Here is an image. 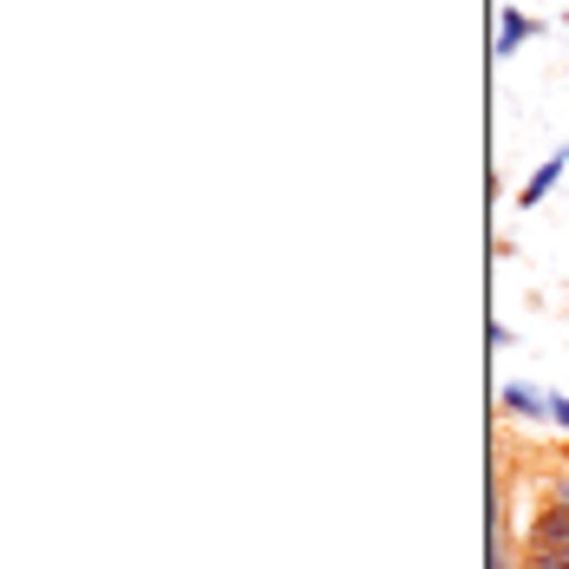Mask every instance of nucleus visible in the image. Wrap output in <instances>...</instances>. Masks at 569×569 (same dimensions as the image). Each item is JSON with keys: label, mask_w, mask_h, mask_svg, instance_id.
Segmentation results:
<instances>
[{"label": "nucleus", "mask_w": 569, "mask_h": 569, "mask_svg": "<svg viewBox=\"0 0 569 569\" xmlns=\"http://www.w3.org/2000/svg\"><path fill=\"white\" fill-rule=\"evenodd\" d=\"M498 412L550 426V387H530V380H505V387H498Z\"/></svg>", "instance_id": "obj_1"}, {"label": "nucleus", "mask_w": 569, "mask_h": 569, "mask_svg": "<svg viewBox=\"0 0 569 569\" xmlns=\"http://www.w3.org/2000/svg\"><path fill=\"white\" fill-rule=\"evenodd\" d=\"M523 543H569V511L563 505H537L523 523Z\"/></svg>", "instance_id": "obj_2"}, {"label": "nucleus", "mask_w": 569, "mask_h": 569, "mask_svg": "<svg viewBox=\"0 0 569 569\" xmlns=\"http://www.w3.org/2000/svg\"><path fill=\"white\" fill-rule=\"evenodd\" d=\"M563 151H557V158H550V164H537V171L523 177V190H517V210H537V203H543V197H550V190H557V183H563Z\"/></svg>", "instance_id": "obj_3"}, {"label": "nucleus", "mask_w": 569, "mask_h": 569, "mask_svg": "<svg viewBox=\"0 0 569 569\" xmlns=\"http://www.w3.org/2000/svg\"><path fill=\"white\" fill-rule=\"evenodd\" d=\"M530 33H537V20H530V13H517V7H498V47H491V53L511 59L517 47L530 40Z\"/></svg>", "instance_id": "obj_4"}, {"label": "nucleus", "mask_w": 569, "mask_h": 569, "mask_svg": "<svg viewBox=\"0 0 569 569\" xmlns=\"http://www.w3.org/2000/svg\"><path fill=\"white\" fill-rule=\"evenodd\" d=\"M523 569H569V543H523Z\"/></svg>", "instance_id": "obj_5"}, {"label": "nucleus", "mask_w": 569, "mask_h": 569, "mask_svg": "<svg viewBox=\"0 0 569 569\" xmlns=\"http://www.w3.org/2000/svg\"><path fill=\"white\" fill-rule=\"evenodd\" d=\"M537 505H563L569 511V465H550V478H543V498Z\"/></svg>", "instance_id": "obj_6"}, {"label": "nucleus", "mask_w": 569, "mask_h": 569, "mask_svg": "<svg viewBox=\"0 0 569 569\" xmlns=\"http://www.w3.org/2000/svg\"><path fill=\"white\" fill-rule=\"evenodd\" d=\"M550 426L569 432V393H557V387H550Z\"/></svg>", "instance_id": "obj_7"}, {"label": "nucleus", "mask_w": 569, "mask_h": 569, "mask_svg": "<svg viewBox=\"0 0 569 569\" xmlns=\"http://www.w3.org/2000/svg\"><path fill=\"white\" fill-rule=\"evenodd\" d=\"M517 347V328H505V321H491V353H511Z\"/></svg>", "instance_id": "obj_8"}, {"label": "nucleus", "mask_w": 569, "mask_h": 569, "mask_svg": "<svg viewBox=\"0 0 569 569\" xmlns=\"http://www.w3.org/2000/svg\"><path fill=\"white\" fill-rule=\"evenodd\" d=\"M563 164H569V144H563Z\"/></svg>", "instance_id": "obj_9"}]
</instances>
